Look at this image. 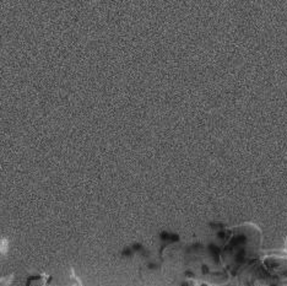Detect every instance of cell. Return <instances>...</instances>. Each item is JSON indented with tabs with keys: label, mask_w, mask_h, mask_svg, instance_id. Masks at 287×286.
Here are the masks:
<instances>
[{
	"label": "cell",
	"mask_w": 287,
	"mask_h": 286,
	"mask_svg": "<svg viewBox=\"0 0 287 286\" xmlns=\"http://www.w3.org/2000/svg\"><path fill=\"white\" fill-rule=\"evenodd\" d=\"M9 251V241L6 238L0 240V254H6Z\"/></svg>",
	"instance_id": "1"
}]
</instances>
